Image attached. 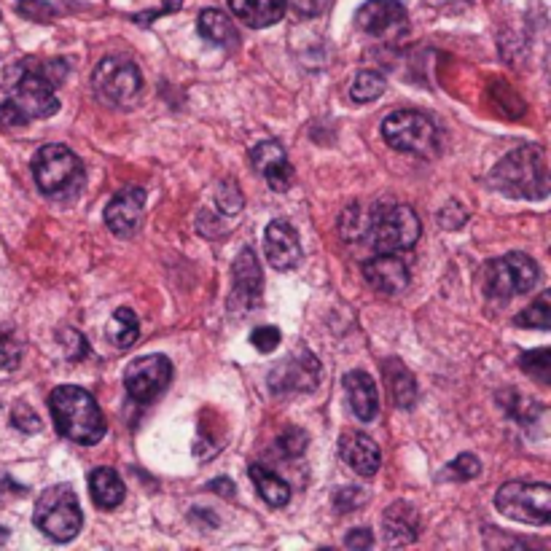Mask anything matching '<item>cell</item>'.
<instances>
[{
    "label": "cell",
    "mask_w": 551,
    "mask_h": 551,
    "mask_svg": "<svg viewBox=\"0 0 551 551\" xmlns=\"http://www.w3.org/2000/svg\"><path fill=\"white\" fill-rule=\"evenodd\" d=\"M49 65H41V62L17 65L14 92L9 100L0 103V124L3 127H25L33 119H49L60 111V100L54 95V81L46 73Z\"/></svg>",
    "instance_id": "cell-1"
},
{
    "label": "cell",
    "mask_w": 551,
    "mask_h": 551,
    "mask_svg": "<svg viewBox=\"0 0 551 551\" xmlns=\"http://www.w3.org/2000/svg\"><path fill=\"white\" fill-rule=\"evenodd\" d=\"M49 409H52L54 428L73 444L92 447V444H100V439L108 431L95 398L76 385H60L54 390L49 396Z\"/></svg>",
    "instance_id": "cell-2"
},
{
    "label": "cell",
    "mask_w": 551,
    "mask_h": 551,
    "mask_svg": "<svg viewBox=\"0 0 551 551\" xmlns=\"http://www.w3.org/2000/svg\"><path fill=\"white\" fill-rule=\"evenodd\" d=\"M490 186L511 199L549 197V164L546 154L535 146H522L503 156L490 173Z\"/></svg>",
    "instance_id": "cell-3"
},
{
    "label": "cell",
    "mask_w": 551,
    "mask_h": 551,
    "mask_svg": "<svg viewBox=\"0 0 551 551\" xmlns=\"http://www.w3.org/2000/svg\"><path fill=\"white\" fill-rule=\"evenodd\" d=\"M35 527L57 543L73 541L84 525L81 503L70 484H54L38 498L33 514Z\"/></svg>",
    "instance_id": "cell-4"
},
{
    "label": "cell",
    "mask_w": 551,
    "mask_h": 551,
    "mask_svg": "<svg viewBox=\"0 0 551 551\" xmlns=\"http://www.w3.org/2000/svg\"><path fill=\"white\" fill-rule=\"evenodd\" d=\"M33 175L38 189L44 191L46 197H68L81 189L84 164L68 146L49 143V146L38 148L33 159Z\"/></svg>",
    "instance_id": "cell-5"
},
{
    "label": "cell",
    "mask_w": 551,
    "mask_h": 551,
    "mask_svg": "<svg viewBox=\"0 0 551 551\" xmlns=\"http://www.w3.org/2000/svg\"><path fill=\"white\" fill-rule=\"evenodd\" d=\"M92 89L111 108H132L143 95V76L130 57H105L92 73Z\"/></svg>",
    "instance_id": "cell-6"
},
{
    "label": "cell",
    "mask_w": 551,
    "mask_h": 551,
    "mask_svg": "<svg viewBox=\"0 0 551 551\" xmlns=\"http://www.w3.org/2000/svg\"><path fill=\"white\" fill-rule=\"evenodd\" d=\"M420 229V218L406 205H382L369 218V240L379 253L409 250L420 240Z\"/></svg>",
    "instance_id": "cell-7"
},
{
    "label": "cell",
    "mask_w": 551,
    "mask_h": 551,
    "mask_svg": "<svg viewBox=\"0 0 551 551\" xmlns=\"http://www.w3.org/2000/svg\"><path fill=\"white\" fill-rule=\"evenodd\" d=\"M495 506L500 514L522 525H549L551 487L546 482H506L495 495Z\"/></svg>",
    "instance_id": "cell-8"
},
{
    "label": "cell",
    "mask_w": 551,
    "mask_h": 551,
    "mask_svg": "<svg viewBox=\"0 0 551 551\" xmlns=\"http://www.w3.org/2000/svg\"><path fill=\"white\" fill-rule=\"evenodd\" d=\"M538 264H535L530 256L525 253H508V256H500V259L490 261L487 269H484V291L492 299H514L519 293L533 291L538 285Z\"/></svg>",
    "instance_id": "cell-9"
},
{
    "label": "cell",
    "mask_w": 551,
    "mask_h": 551,
    "mask_svg": "<svg viewBox=\"0 0 551 551\" xmlns=\"http://www.w3.org/2000/svg\"><path fill=\"white\" fill-rule=\"evenodd\" d=\"M382 138L404 154H431L436 148V124L420 111H396L382 121Z\"/></svg>",
    "instance_id": "cell-10"
},
{
    "label": "cell",
    "mask_w": 551,
    "mask_h": 551,
    "mask_svg": "<svg viewBox=\"0 0 551 551\" xmlns=\"http://www.w3.org/2000/svg\"><path fill=\"white\" fill-rule=\"evenodd\" d=\"M170 379H173V363L167 355H143L135 358L124 371V388L135 401L148 404L167 390Z\"/></svg>",
    "instance_id": "cell-11"
},
{
    "label": "cell",
    "mask_w": 551,
    "mask_h": 551,
    "mask_svg": "<svg viewBox=\"0 0 551 551\" xmlns=\"http://www.w3.org/2000/svg\"><path fill=\"white\" fill-rule=\"evenodd\" d=\"M143 210H146V191L140 186H127L105 207V226L121 240H130L143 224Z\"/></svg>",
    "instance_id": "cell-12"
},
{
    "label": "cell",
    "mask_w": 551,
    "mask_h": 551,
    "mask_svg": "<svg viewBox=\"0 0 551 551\" xmlns=\"http://www.w3.org/2000/svg\"><path fill=\"white\" fill-rule=\"evenodd\" d=\"M355 25L366 35L374 38H393L406 30V9L398 0H366L358 14Z\"/></svg>",
    "instance_id": "cell-13"
},
{
    "label": "cell",
    "mask_w": 551,
    "mask_h": 551,
    "mask_svg": "<svg viewBox=\"0 0 551 551\" xmlns=\"http://www.w3.org/2000/svg\"><path fill=\"white\" fill-rule=\"evenodd\" d=\"M320 366L315 361V355L304 353L299 358H285L283 363H277L272 374H269V388L275 393H310L318 388Z\"/></svg>",
    "instance_id": "cell-14"
},
{
    "label": "cell",
    "mask_w": 551,
    "mask_h": 551,
    "mask_svg": "<svg viewBox=\"0 0 551 551\" xmlns=\"http://www.w3.org/2000/svg\"><path fill=\"white\" fill-rule=\"evenodd\" d=\"M264 250H267V259L272 269L277 272H291L302 264V240L299 232L293 229V224L277 218L267 226L264 234Z\"/></svg>",
    "instance_id": "cell-15"
},
{
    "label": "cell",
    "mask_w": 551,
    "mask_h": 551,
    "mask_svg": "<svg viewBox=\"0 0 551 551\" xmlns=\"http://www.w3.org/2000/svg\"><path fill=\"white\" fill-rule=\"evenodd\" d=\"M363 277L374 291L388 293V296L404 293L409 288V269L396 253H379L371 261H366Z\"/></svg>",
    "instance_id": "cell-16"
},
{
    "label": "cell",
    "mask_w": 551,
    "mask_h": 551,
    "mask_svg": "<svg viewBox=\"0 0 551 551\" xmlns=\"http://www.w3.org/2000/svg\"><path fill=\"white\" fill-rule=\"evenodd\" d=\"M232 304H242V307H256L261 302V288H264V277H261V267L256 253L245 248L237 256L232 267Z\"/></svg>",
    "instance_id": "cell-17"
},
{
    "label": "cell",
    "mask_w": 551,
    "mask_h": 551,
    "mask_svg": "<svg viewBox=\"0 0 551 551\" xmlns=\"http://www.w3.org/2000/svg\"><path fill=\"white\" fill-rule=\"evenodd\" d=\"M339 455L355 474L361 476H374L379 471V465H382L379 447L366 433H345L339 441Z\"/></svg>",
    "instance_id": "cell-18"
},
{
    "label": "cell",
    "mask_w": 551,
    "mask_h": 551,
    "mask_svg": "<svg viewBox=\"0 0 551 551\" xmlns=\"http://www.w3.org/2000/svg\"><path fill=\"white\" fill-rule=\"evenodd\" d=\"M382 530H385V538H388L390 546H409V543H414L417 535H420V514H417V508L404 503V500L388 506L385 517H382Z\"/></svg>",
    "instance_id": "cell-19"
},
{
    "label": "cell",
    "mask_w": 551,
    "mask_h": 551,
    "mask_svg": "<svg viewBox=\"0 0 551 551\" xmlns=\"http://www.w3.org/2000/svg\"><path fill=\"white\" fill-rule=\"evenodd\" d=\"M345 393L350 401V409L361 422H371L379 412V393L374 379L366 371H347Z\"/></svg>",
    "instance_id": "cell-20"
},
{
    "label": "cell",
    "mask_w": 551,
    "mask_h": 551,
    "mask_svg": "<svg viewBox=\"0 0 551 551\" xmlns=\"http://www.w3.org/2000/svg\"><path fill=\"white\" fill-rule=\"evenodd\" d=\"M229 9L248 27H272L285 14V0H229Z\"/></svg>",
    "instance_id": "cell-21"
},
{
    "label": "cell",
    "mask_w": 551,
    "mask_h": 551,
    "mask_svg": "<svg viewBox=\"0 0 551 551\" xmlns=\"http://www.w3.org/2000/svg\"><path fill=\"white\" fill-rule=\"evenodd\" d=\"M89 495L95 500V506L111 511V508L121 506L127 490H124V482L113 468H95L89 474Z\"/></svg>",
    "instance_id": "cell-22"
},
{
    "label": "cell",
    "mask_w": 551,
    "mask_h": 551,
    "mask_svg": "<svg viewBox=\"0 0 551 551\" xmlns=\"http://www.w3.org/2000/svg\"><path fill=\"white\" fill-rule=\"evenodd\" d=\"M382 369H385V379H388V388L390 393H393L396 406H401V409H412L414 401H417V382H414V377L409 374V369H406L401 361H396V358H388Z\"/></svg>",
    "instance_id": "cell-23"
},
{
    "label": "cell",
    "mask_w": 551,
    "mask_h": 551,
    "mask_svg": "<svg viewBox=\"0 0 551 551\" xmlns=\"http://www.w3.org/2000/svg\"><path fill=\"white\" fill-rule=\"evenodd\" d=\"M199 33L205 41L218 46H234L237 44V27L229 17H226L224 11L218 9H205L199 14L197 19Z\"/></svg>",
    "instance_id": "cell-24"
},
{
    "label": "cell",
    "mask_w": 551,
    "mask_h": 551,
    "mask_svg": "<svg viewBox=\"0 0 551 551\" xmlns=\"http://www.w3.org/2000/svg\"><path fill=\"white\" fill-rule=\"evenodd\" d=\"M250 479L259 487V495L264 498V503H269L272 508L288 506V500H291V487H288V482L280 479L275 471H269L264 465H250Z\"/></svg>",
    "instance_id": "cell-25"
},
{
    "label": "cell",
    "mask_w": 551,
    "mask_h": 551,
    "mask_svg": "<svg viewBox=\"0 0 551 551\" xmlns=\"http://www.w3.org/2000/svg\"><path fill=\"white\" fill-rule=\"evenodd\" d=\"M105 334H108L113 347H119V350H130V347L140 339L138 315H135L130 307H121V310L113 312L111 320H108Z\"/></svg>",
    "instance_id": "cell-26"
},
{
    "label": "cell",
    "mask_w": 551,
    "mask_h": 551,
    "mask_svg": "<svg viewBox=\"0 0 551 551\" xmlns=\"http://www.w3.org/2000/svg\"><path fill=\"white\" fill-rule=\"evenodd\" d=\"M388 87V81L377 70H361L358 76L353 78V87H350V97L355 103H374L382 92Z\"/></svg>",
    "instance_id": "cell-27"
},
{
    "label": "cell",
    "mask_w": 551,
    "mask_h": 551,
    "mask_svg": "<svg viewBox=\"0 0 551 551\" xmlns=\"http://www.w3.org/2000/svg\"><path fill=\"white\" fill-rule=\"evenodd\" d=\"M250 162H253V167L261 175H267L272 167L285 162V148L280 143H275V140H264V143H259V146L250 151Z\"/></svg>",
    "instance_id": "cell-28"
},
{
    "label": "cell",
    "mask_w": 551,
    "mask_h": 551,
    "mask_svg": "<svg viewBox=\"0 0 551 551\" xmlns=\"http://www.w3.org/2000/svg\"><path fill=\"white\" fill-rule=\"evenodd\" d=\"M517 323L525 328H541V331H546V328L551 326V293H541V296L519 315Z\"/></svg>",
    "instance_id": "cell-29"
},
{
    "label": "cell",
    "mask_w": 551,
    "mask_h": 551,
    "mask_svg": "<svg viewBox=\"0 0 551 551\" xmlns=\"http://www.w3.org/2000/svg\"><path fill=\"white\" fill-rule=\"evenodd\" d=\"M22 361V345L17 336L0 328V371H14Z\"/></svg>",
    "instance_id": "cell-30"
},
{
    "label": "cell",
    "mask_w": 551,
    "mask_h": 551,
    "mask_svg": "<svg viewBox=\"0 0 551 551\" xmlns=\"http://www.w3.org/2000/svg\"><path fill=\"white\" fill-rule=\"evenodd\" d=\"M522 369L533 374L538 382H549L551 377V353L549 350H533L522 355Z\"/></svg>",
    "instance_id": "cell-31"
},
{
    "label": "cell",
    "mask_w": 551,
    "mask_h": 551,
    "mask_svg": "<svg viewBox=\"0 0 551 551\" xmlns=\"http://www.w3.org/2000/svg\"><path fill=\"white\" fill-rule=\"evenodd\" d=\"M447 474L452 476V479H460V482H463V479H474V476L482 474V463H479V457L476 455H460L447 465Z\"/></svg>",
    "instance_id": "cell-32"
},
{
    "label": "cell",
    "mask_w": 551,
    "mask_h": 551,
    "mask_svg": "<svg viewBox=\"0 0 551 551\" xmlns=\"http://www.w3.org/2000/svg\"><path fill=\"white\" fill-rule=\"evenodd\" d=\"M280 339H283V334H280V328L275 326H261L256 328L253 334H250V345L256 347L259 353H272V350H277L280 347Z\"/></svg>",
    "instance_id": "cell-33"
},
{
    "label": "cell",
    "mask_w": 551,
    "mask_h": 551,
    "mask_svg": "<svg viewBox=\"0 0 551 551\" xmlns=\"http://www.w3.org/2000/svg\"><path fill=\"white\" fill-rule=\"evenodd\" d=\"M17 11L25 19H33V22H52L54 14H57L46 0H19Z\"/></svg>",
    "instance_id": "cell-34"
},
{
    "label": "cell",
    "mask_w": 551,
    "mask_h": 551,
    "mask_svg": "<svg viewBox=\"0 0 551 551\" xmlns=\"http://www.w3.org/2000/svg\"><path fill=\"white\" fill-rule=\"evenodd\" d=\"M60 342H62V347H65V355H68L70 361H81V358L89 353L87 339H84V334H81V331L65 328L60 336Z\"/></svg>",
    "instance_id": "cell-35"
},
{
    "label": "cell",
    "mask_w": 551,
    "mask_h": 551,
    "mask_svg": "<svg viewBox=\"0 0 551 551\" xmlns=\"http://www.w3.org/2000/svg\"><path fill=\"white\" fill-rule=\"evenodd\" d=\"M277 449H280L285 457L302 455L304 449H307V433L299 431V428H288V431L277 439Z\"/></svg>",
    "instance_id": "cell-36"
},
{
    "label": "cell",
    "mask_w": 551,
    "mask_h": 551,
    "mask_svg": "<svg viewBox=\"0 0 551 551\" xmlns=\"http://www.w3.org/2000/svg\"><path fill=\"white\" fill-rule=\"evenodd\" d=\"M216 202L224 213H232L234 216V213H240V207L245 199H242V191L237 189V183L229 181V183H221V189H218L216 194Z\"/></svg>",
    "instance_id": "cell-37"
},
{
    "label": "cell",
    "mask_w": 551,
    "mask_h": 551,
    "mask_svg": "<svg viewBox=\"0 0 551 551\" xmlns=\"http://www.w3.org/2000/svg\"><path fill=\"white\" fill-rule=\"evenodd\" d=\"M11 425L25 433L41 431V420H38V414H35L27 404H17L14 409H11Z\"/></svg>",
    "instance_id": "cell-38"
},
{
    "label": "cell",
    "mask_w": 551,
    "mask_h": 551,
    "mask_svg": "<svg viewBox=\"0 0 551 551\" xmlns=\"http://www.w3.org/2000/svg\"><path fill=\"white\" fill-rule=\"evenodd\" d=\"M264 178H267L269 189H275V191H280V194H283V191L291 189L293 167H291V164H288V159H285L283 164H277V167H272V170H269V173L264 175Z\"/></svg>",
    "instance_id": "cell-39"
},
{
    "label": "cell",
    "mask_w": 551,
    "mask_h": 551,
    "mask_svg": "<svg viewBox=\"0 0 551 551\" xmlns=\"http://www.w3.org/2000/svg\"><path fill=\"white\" fill-rule=\"evenodd\" d=\"M369 500V495L361 490H355V487H342V490L334 495V506L339 508V511H353V508H358L361 503H366Z\"/></svg>",
    "instance_id": "cell-40"
},
{
    "label": "cell",
    "mask_w": 551,
    "mask_h": 551,
    "mask_svg": "<svg viewBox=\"0 0 551 551\" xmlns=\"http://www.w3.org/2000/svg\"><path fill=\"white\" fill-rule=\"evenodd\" d=\"M285 6H291L293 14H299L302 19L318 17L323 9V0H285Z\"/></svg>",
    "instance_id": "cell-41"
},
{
    "label": "cell",
    "mask_w": 551,
    "mask_h": 551,
    "mask_svg": "<svg viewBox=\"0 0 551 551\" xmlns=\"http://www.w3.org/2000/svg\"><path fill=\"white\" fill-rule=\"evenodd\" d=\"M345 546L347 549H371L374 546V535H371V530H366V527H361V530H353V533L345 538Z\"/></svg>",
    "instance_id": "cell-42"
},
{
    "label": "cell",
    "mask_w": 551,
    "mask_h": 551,
    "mask_svg": "<svg viewBox=\"0 0 551 551\" xmlns=\"http://www.w3.org/2000/svg\"><path fill=\"white\" fill-rule=\"evenodd\" d=\"M210 487L216 492H221V495H229V498L234 495V484L229 482V479H216V482H210Z\"/></svg>",
    "instance_id": "cell-43"
},
{
    "label": "cell",
    "mask_w": 551,
    "mask_h": 551,
    "mask_svg": "<svg viewBox=\"0 0 551 551\" xmlns=\"http://www.w3.org/2000/svg\"><path fill=\"white\" fill-rule=\"evenodd\" d=\"M181 6H183V0H164V9L156 11V17H159V14H170V11H178Z\"/></svg>",
    "instance_id": "cell-44"
},
{
    "label": "cell",
    "mask_w": 551,
    "mask_h": 551,
    "mask_svg": "<svg viewBox=\"0 0 551 551\" xmlns=\"http://www.w3.org/2000/svg\"><path fill=\"white\" fill-rule=\"evenodd\" d=\"M6 541H9V530L0 525V546H3V543H6Z\"/></svg>",
    "instance_id": "cell-45"
}]
</instances>
